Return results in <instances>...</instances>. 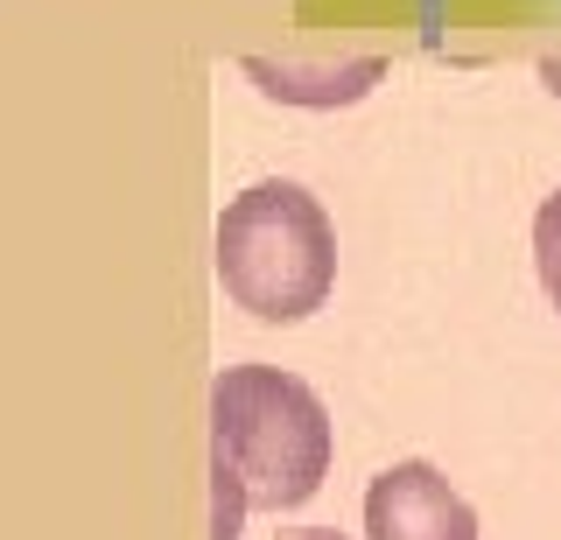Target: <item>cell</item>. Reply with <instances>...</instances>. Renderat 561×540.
<instances>
[{
    "mask_svg": "<svg viewBox=\"0 0 561 540\" xmlns=\"http://www.w3.org/2000/svg\"><path fill=\"white\" fill-rule=\"evenodd\" d=\"M330 407L302 372L225 365L210 379V540H239L253 505L295 513L323 492Z\"/></svg>",
    "mask_w": 561,
    "mask_h": 540,
    "instance_id": "obj_1",
    "label": "cell"
},
{
    "mask_svg": "<svg viewBox=\"0 0 561 540\" xmlns=\"http://www.w3.org/2000/svg\"><path fill=\"white\" fill-rule=\"evenodd\" d=\"M218 282L260 323H302L337 282V232L288 176L245 183L218 211Z\"/></svg>",
    "mask_w": 561,
    "mask_h": 540,
    "instance_id": "obj_2",
    "label": "cell"
},
{
    "mask_svg": "<svg viewBox=\"0 0 561 540\" xmlns=\"http://www.w3.org/2000/svg\"><path fill=\"white\" fill-rule=\"evenodd\" d=\"M365 533L373 540H478V513L428 457H400L365 492Z\"/></svg>",
    "mask_w": 561,
    "mask_h": 540,
    "instance_id": "obj_3",
    "label": "cell"
},
{
    "mask_svg": "<svg viewBox=\"0 0 561 540\" xmlns=\"http://www.w3.org/2000/svg\"><path fill=\"white\" fill-rule=\"evenodd\" d=\"M245 78L280 106H351L386 78V57H337V64H309V57H245Z\"/></svg>",
    "mask_w": 561,
    "mask_h": 540,
    "instance_id": "obj_4",
    "label": "cell"
},
{
    "mask_svg": "<svg viewBox=\"0 0 561 540\" xmlns=\"http://www.w3.org/2000/svg\"><path fill=\"white\" fill-rule=\"evenodd\" d=\"M534 267H540V288L548 302L561 309V189H548L534 211Z\"/></svg>",
    "mask_w": 561,
    "mask_h": 540,
    "instance_id": "obj_5",
    "label": "cell"
},
{
    "mask_svg": "<svg viewBox=\"0 0 561 540\" xmlns=\"http://www.w3.org/2000/svg\"><path fill=\"white\" fill-rule=\"evenodd\" d=\"M274 540H351V533H337V527H280Z\"/></svg>",
    "mask_w": 561,
    "mask_h": 540,
    "instance_id": "obj_6",
    "label": "cell"
},
{
    "mask_svg": "<svg viewBox=\"0 0 561 540\" xmlns=\"http://www.w3.org/2000/svg\"><path fill=\"white\" fill-rule=\"evenodd\" d=\"M540 84H548V92L561 99V57H540Z\"/></svg>",
    "mask_w": 561,
    "mask_h": 540,
    "instance_id": "obj_7",
    "label": "cell"
}]
</instances>
